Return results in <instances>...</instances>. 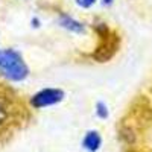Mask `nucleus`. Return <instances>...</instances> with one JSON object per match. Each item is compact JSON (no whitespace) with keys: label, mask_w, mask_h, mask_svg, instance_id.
Masks as SVG:
<instances>
[{"label":"nucleus","mask_w":152,"mask_h":152,"mask_svg":"<svg viewBox=\"0 0 152 152\" xmlns=\"http://www.w3.org/2000/svg\"><path fill=\"white\" fill-rule=\"evenodd\" d=\"M31 75L29 64L24 56L14 47L0 49V76L9 82H24Z\"/></svg>","instance_id":"1"},{"label":"nucleus","mask_w":152,"mask_h":152,"mask_svg":"<svg viewBox=\"0 0 152 152\" xmlns=\"http://www.w3.org/2000/svg\"><path fill=\"white\" fill-rule=\"evenodd\" d=\"M66 97V91L58 87H44L41 90L34 93L29 99V104L35 110H43V108H50L61 104Z\"/></svg>","instance_id":"2"},{"label":"nucleus","mask_w":152,"mask_h":152,"mask_svg":"<svg viewBox=\"0 0 152 152\" xmlns=\"http://www.w3.org/2000/svg\"><path fill=\"white\" fill-rule=\"evenodd\" d=\"M56 23L61 29H64L70 34H75V35H84L87 32V24L84 21L78 20L76 17L67 14V12H59Z\"/></svg>","instance_id":"3"},{"label":"nucleus","mask_w":152,"mask_h":152,"mask_svg":"<svg viewBox=\"0 0 152 152\" xmlns=\"http://www.w3.org/2000/svg\"><path fill=\"white\" fill-rule=\"evenodd\" d=\"M81 146L87 151V152H97L102 146V135L99 134V131L96 129H90L87 131L82 142H81Z\"/></svg>","instance_id":"4"},{"label":"nucleus","mask_w":152,"mask_h":152,"mask_svg":"<svg viewBox=\"0 0 152 152\" xmlns=\"http://www.w3.org/2000/svg\"><path fill=\"white\" fill-rule=\"evenodd\" d=\"M94 114L96 117L100 119V120H105L110 117V108L107 105V102H104V100H97L96 105H94Z\"/></svg>","instance_id":"5"},{"label":"nucleus","mask_w":152,"mask_h":152,"mask_svg":"<svg viewBox=\"0 0 152 152\" xmlns=\"http://www.w3.org/2000/svg\"><path fill=\"white\" fill-rule=\"evenodd\" d=\"M9 117V107L3 97H0V126H2Z\"/></svg>","instance_id":"6"},{"label":"nucleus","mask_w":152,"mask_h":152,"mask_svg":"<svg viewBox=\"0 0 152 152\" xmlns=\"http://www.w3.org/2000/svg\"><path fill=\"white\" fill-rule=\"evenodd\" d=\"M99 0H75V5L79 9H91Z\"/></svg>","instance_id":"7"},{"label":"nucleus","mask_w":152,"mask_h":152,"mask_svg":"<svg viewBox=\"0 0 152 152\" xmlns=\"http://www.w3.org/2000/svg\"><path fill=\"white\" fill-rule=\"evenodd\" d=\"M31 26L34 28V29H38L41 26V20L38 18V17H32V20H31Z\"/></svg>","instance_id":"8"},{"label":"nucleus","mask_w":152,"mask_h":152,"mask_svg":"<svg viewBox=\"0 0 152 152\" xmlns=\"http://www.w3.org/2000/svg\"><path fill=\"white\" fill-rule=\"evenodd\" d=\"M100 3H102L104 6H110V5L114 3V0H100Z\"/></svg>","instance_id":"9"}]
</instances>
